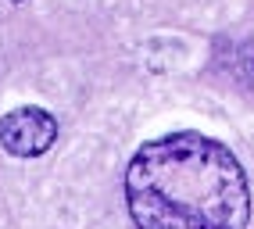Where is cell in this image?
Wrapping results in <instances>:
<instances>
[{
    "label": "cell",
    "mask_w": 254,
    "mask_h": 229,
    "mask_svg": "<svg viewBox=\"0 0 254 229\" xmlns=\"http://www.w3.org/2000/svg\"><path fill=\"white\" fill-rule=\"evenodd\" d=\"M58 136L54 114L43 108H14L0 118V147L14 158H40Z\"/></svg>",
    "instance_id": "2"
},
{
    "label": "cell",
    "mask_w": 254,
    "mask_h": 229,
    "mask_svg": "<svg viewBox=\"0 0 254 229\" xmlns=\"http://www.w3.org/2000/svg\"><path fill=\"white\" fill-rule=\"evenodd\" d=\"M126 204L136 229H244L251 219L236 154L200 133L143 143L126 169Z\"/></svg>",
    "instance_id": "1"
},
{
    "label": "cell",
    "mask_w": 254,
    "mask_h": 229,
    "mask_svg": "<svg viewBox=\"0 0 254 229\" xmlns=\"http://www.w3.org/2000/svg\"><path fill=\"white\" fill-rule=\"evenodd\" d=\"M229 72H233L236 79H244V83H254V43H240V47L233 51Z\"/></svg>",
    "instance_id": "3"
}]
</instances>
